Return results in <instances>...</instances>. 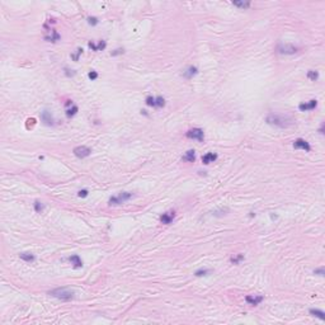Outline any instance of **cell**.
<instances>
[{
  "instance_id": "obj_1",
  "label": "cell",
  "mask_w": 325,
  "mask_h": 325,
  "mask_svg": "<svg viewBox=\"0 0 325 325\" xmlns=\"http://www.w3.org/2000/svg\"><path fill=\"white\" fill-rule=\"evenodd\" d=\"M266 122L271 126L278 127V128H287L293 123V120L290 116H283V114H274L271 113L266 117Z\"/></svg>"
},
{
  "instance_id": "obj_2",
  "label": "cell",
  "mask_w": 325,
  "mask_h": 325,
  "mask_svg": "<svg viewBox=\"0 0 325 325\" xmlns=\"http://www.w3.org/2000/svg\"><path fill=\"white\" fill-rule=\"evenodd\" d=\"M49 295L52 297H56L59 300H62V301H70L74 298V291H70L67 288H55V290H51L49 292Z\"/></svg>"
},
{
  "instance_id": "obj_3",
  "label": "cell",
  "mask_w": 325,
  "mask_h": 325,
  "mask_svg": "<svg viewBox=\"0 0 325 325\" xmlns=\"http://www.w3.org/2000/svg\"><path fill=\"white\" fill-rule=\"evenodd\" d=\"M131 197H132V193H130V192H122V193H120L118 196H116V197H111L109 201H108V203H109V206H118V204H122V203H125L126 201H128Z\"/></svg>"
},
{
  "instance_id": "obj_4",
  "label": "cell",
  "mask_w": 325,
  "mask_h": 325,
  "mask_svg": "<svg viewBox=\"0 0 325 325\" xmlns=\"http://www.w3.org/2000/svg\"><path fill=\"white\" fill-rule=\"evenodd\" d=\"M185 137L191 138V140H197L199 142H203L204 140V132L202 128H192L185 132Z\"/></svg>"
},
{
  "instance_id": "obj_5",
  "label": "cell",
  "mask_w": 325,
  "mask_h": 325,
  "mask_svg": "<svg viewBox=\"0 0 325 325\" xmlns=\"http://www.w3.org/2000/svg\"><path fill=\"white\" fill-rule=\"evenodd\" d=\"M277 51L281 55H293L298 51V49L293 44H280L277 47Z\"/></svg>"
},
{
  "instance_id": "obj_6",
  "label": "cell",
  "mask_w": 325,
  "mask_h": 325,
  "mask_svg": "<svg viewBox=\"0 0 325 325\" xmlns=\"http://www.w3.org/2000/svg\"><path fill=\"white\" fill-rule=\"evenodd\" d=\"M74 155L79 159H84L86 156H89L91 154V150L88 147V146H76L74 150H73Z\"/></svg>"
},
{
  "instance_id": "obj_7",
  "label": "cell",
  "mask_w": 325,
  "mask_h": 325,
  "mask_svg": "<svg viewBox=\"0 0 325 325\" xmlns=\"http://www.w3.org/2000/svg\"><path fill=\"white\" fill-rule=\"evenodd\" d=\"M263 300H264V297L261 296V295H248V296L245 297L246 304L250 305V306H257V305H259Z\"/></svg>"
},
{
  "instance_id": "obj_8",
  "label": "cell",
  "mask_w": 325,
  "mask_h": 325,
  "mask_svg": "<svg viewBox=\"0 0 325 325\" xmlns=\"http://www.w3.org/2000/svg\"><path fill=\"white\" fill-rule=\"evenodd\" d=\"M174 217H175V212H174L173 210L167 211V212H164V214H162V215L160 216V222H161V224H164V225H169V224L173 222Z\"/></svg>"
},
{
  "instance_id": "obj_9",
  "label": "cell",
  "mask_w": 325,
  "mask_h": 325,
  "mask_svg": "<svg viewBox=\"0 0 325 325\" xmlns=\"http://www.w3.org/2000/svg\"><path fill=\"white\" fill-rule=\"evenodd\" d=\"M293 147L295 149H301V150H305V151H310L311 150V146L307 141H305L304 138H297V140L293 141Z\"/></svg>"
},
{
  "instance_id": "obj_10",
  "label": "cell",
  "mask_w": 325,
  "mask_h": 325,
  "mask_svg": "<svg viewBox=\"0 0 325 325\" xmlns=\"http://www.w3.org/2000/svg\"><path fill=\"white\" fill-rule=\"evenodd\" d=\"M41 120H42V122H43L46 126H54V125H55V120H54V117H52L51 112H49V111H43V112L41 113Z\"/></svg>"
},
{
  "instance_id": "obj_11",
  "label": "cell",
  "mask_w": 325,
  "mask_h": 325,
  "mask_svg": "<svg viewBox=\"0 0 325 325\" xmlns=\"http://www.w3.org/2000/svg\"><path fill=\"white\" fill-rule=\"evenodd\" d=\"M316 106H317V101H316V99H311V101L307 102V103H301V104H298V109H300L301 112L312 111V109L316 108Z\"/></svg>"
},
{
  "instance_id": "obj_12",
  "label": "cell",
  "mask_w": 325,
  "mask_h": 325,
  "mask_svg": "<svg viewBox=\"0 0 325 325\" xmlns=\"http://www.w3.org/2000/svg\"><path fill=\"white\" fill-rule=\"evenodd\" d=\"M88 46H89V49H90L91 51H103V50L106 49V46H107V42H106V41H101L98 44H95L94 42L89 41V42H88Z\"/></svg>"
},
{
  "instance_id": "obj_13",
  "label": "cell",
  "mask_w": 325,
  "mask_h": 325,
  "mask_svg": "<svg viewBox=\"0 0 325 325\" xmlns=\"http://www.w3.org/2000/svg\"><path fill=\"white\" fill-rule=\"evenodd\" d=\"M216 159H217V154L207 152L206 155L202 156V162H203V164H206V165H208V164H211V162H214Z\"/></svg>"
},
{
  "instance_id": "obj_14",
  "label": "cell",
  "mask_w": 325,
  "mask_h": 325,
  "mask_svg": "<svg viewBox=\"0 0 325 325\" xmlns=\"http://www.w3.org/2000/svg\"><path fill=\"white\" fill-rule=\"evenodd\" d=\"M69 262L73 264L74 268H81L83 267V261L80 259V257L78 254H74L71 257H69Z\"/></svg>"
},
{
  "instance_id": "obj_15",
  "label": "cell",
  "mask_w": 325,
  "mask_h": 325,
  "mask_svg": "<svg viewBox=\"0 0 325 325\" xmlns=\"http://www.w3.org/2000/svg\"><path fill=\"white\" fill-rule=\"evenodd\" d=\"M198 74V69L196 67V66H189L187 70L185 71H183V76L184 78H187V79H192L194 75H197Z\"/></svg>"
},
{
  "instance_id": "obj_16",
  "label": "cell",
  "mask_w": 325,
  "mask_h": 325,
  "mask_svg": "<svg viewBox=\"0 0 325 325\" xmlns=\"http://www.w3.org/2000/svg\"><path fill=\"white\" fill-rule=\"evenodd\" d=\"M182 160H184V161H189V162H193V161L196 160V151H194V150H188L187 152H185V154L183 155Z\"/></svg>"
},
{
  "instance_id": "obj_17",
  "label": "cell",
  "mask_w": 325,
  "mask_h": 325,
  "mask_svg": "<svg viewBox=\"0 0 325 325\" xmlns=\"http://www.w3.org/2000/svg\"><path fill=\"white\" fill-rule=\"evenodd\" d=\"M19 258L23 259L24 262H28V263H32V262L36 261V257H34L33 254H31V253H20V254H19Z\"/></svg>"
},
{
  "instance_id": "obj_18",
  "label": "cell",
  "mask_w": 325,
  "mask_h": 325,
  "mask_svg": "<svg viewBox=\"0 0 325 325\" xmlns=\"http://www.w3.org/2000/svg\"><path fill=\"white\" fill-rule=\"evenodd\" d=\"M44 39L49 41V42H56V41L60 39V34L55 29H51V34L50 36H44Z\"/></svg>"
},
{
  "instance_id": "obj_19",
  "label": "cell",
  "mask_w": 325,
  "mask_h": 325,
  "mask_svg": "<svg viewBox=\"0 0 325 325\" xmlns=\"http://www.w3.org/2000/svg\"><path fill=\"white\" fill-rule=\"evenodd\" d=\"M311 315H314V316H316V317H319L320 320H325V312L322 311V310H317V309H310V311H309Z\"/></svg>"
},
{
  "instance_id": "obj_20",
  "label": "cell",
  "mask_w": 325,
  "mask_h": 325,
  "mask_svg": "<svg viewBox=\"0 0 325 325\" xmlns=\"http://www.w3.org/2000/svg\"><path fill=\"white\" fill-rule=\"evenodd\" d=\"M243 261H244L243 254H236V255H234V257L230 258V263H233V264H240Z\"/></svg>"
},
{
  "instance_id": "obj_21",
  "label": "cell",
  "mask_w": 325,
  "mask_h": 325,
  "mask_svg": "<svg viewBox=\"0 0 325 325\" xmlns=\"http://www.w3.org/2000/svg\"><path fill=\"white\" fill-rule=\"evenodd\" d=\"M78 111H79V108L76 107V106H73L71 108H69V109H66V117L67 118H71V117H74V116L78 113Z\"/></svg>"
},
{
  "instance_id": "obj_22",
  "label": "cell",
  "mask_w": 325,
  "mask_h": 325,
  "mask_svg": "<svg viewBox=\"0 0 325 325\" xmlns=\"http://www.w3.org/2000/svg\"><path fill=\"white\" fill-rule=\"evenodd\" d=\"M33 207H34V211H36L37 214H41V212L43 211V208H44V204H43L42 202H39V201H34Z\"/></svg>"
},
{
  "instance_id": "obj_23",
  "label": "cell",
  "mask_w": 325,
  "mask_h": 325,
  "mask_svg": "<svg viewBox=\"0 0 325 325\" xmlns=\"http://www.w3.org/2000/svg\"><path fill=\"white\" fill-rule=\"evenodd\" d=\"M233 5L238 7V8H241V9H246L250 7V3L249 2H233Z\"/></svg>"
},
{
  "instance_id": "obj_24",
  "label": "cell",
  "mask_w": 325,
  "mask_h": 325,
  "mask_svg": "<svg viewBox=\"0 0 325 325\" xmlns=\"http://www.w3.org/2000/svg\"><path fill=\"white\" fill-rule=\"evenodd\" d=\"M307 78H309L310 80H312V81H316V80L319 79V73L315 71V70H309V71H307Z\"/></svg>"
},
{
  "instance_id": "obj_25",
  "label": "cell",
  "mask_w": 325,
  "mask_h": 325,
  "mask_svg": "<svg viewBox=\"0 0 325 325\" xmlns=\"http://www.w3.org/2000/svg\"><path fill=\"white\" fill-rule=\"evenodd\" d=\"M211 269H198V271H196L194 272V274L197 276V277H202V276H208V274H211Z\"/></svg>"
},
{
  "instance_id": "obj_26",
  "label": "cell",
  "mask_w": 325,
  "mask_h": 325,
  "mask_svg": "<svg viewBox=\"0 0 325 325\" xmlns=\"http://www.w3.org/2000/svg\"><path fill=\"white\" fill-rule=\"evenodd\" d=\"M165 106V99L162 98V97H156L155 98V107H157V108H161V107H164Z\"/></svg>"
},
{
  "instance_id": "obj_27",
  "label": "cell",
  "mask_w": 325,
  "mask_h": 325,
  "mask_svg": "<svg viewBox=\"0 0 325 325\" xmlns=\"http://www.w3.org/2000/svg\"><path fill=\"white\" fill-rule=\"evenodd\" d=\"M145 102H146V104H147L149 107H155V98H154V97H151V95L146 97Z\"/></svg>"
},
{
  "instance_id": "obj_28",
  "label": "cell",
  "mask_w": 325,
  "mask_h": 325,
  "mask_svg": "<svg viewBox=\"0 0 325 325\" xmlns=\"http://www.w3.org/2000/svg\"><path fill=\"white\" fill-rule=\"evenodd\" d=\"M88 23L90 26H97L98 23H99V20H98V18H95V17H89L88 18Z\"/></svg>"
},
{
  "instance_id": "obj_29",
  "label": "cell",
  "mask_w": 325,
  "mask_h": 325,
  "mask_svg": "<svg viewBox=\"0 0 325 325\" xmlns=\"http://www.w3.org/2000/svg\"><path fill=\"white\" fill-rule=\"evenodd\" d=\"M83 54V49H78L76 50V54H73L71 55V59L74 60V61H79V56Z\"/></svg>"
},
{
  "instance_id": "obj_30",
  "label": "cell",
  "mask_w": 325,
  "mask_h": 325,
  "mask_svg": "<svg viewBox=\"0 0 325 325\" xmlns=\"http://www.w3.org/2000/svg\"><path fill=\"white\" fill-rule=\"evenodd\" d=\"M88 78H89L90 80H97V79H98V73L94 71V70H91V71H89Z\"/></svg>"
},
{
  "instance_id": "obj_31",
  "label": "cell",
  "mask_w": 325,
  "mask_h": 325,
  "mask_svg": "<svg viewBox=\"0 0 325 325\" xmlns=\"http://www.w3.org/2000/svg\"><path fill=\"white\" fill-rule=\"evenodd\" d=\"M122 54H125V50H123V49H117V50H114V51L111 52L112 56H117V55H122Z\"/></svg>"
},
{
  "instance_id": "obj_32",
  "label": "cell",
  "mask_w": 325,
  "mask_h": 325,
  "mask_svg": "<svg viewBox=\"0 0 325 325\" xmlns=\"http://www.w3.org/2000/svg\"><path fill=\"white\" fill-rule=\"evenodd\" d=\"M36 125V120L34 118H28L27 120V128H31V127H33Z\"/></svg>"
},
{
  "instance_id": "obj_33",
  "label": "cell",
  "mask_w": 325,
  "mask_h": 325,
  "mask_svg": "<svg viewBox=\"0 0 325 325\" xmlns=\"http://www.w3.org/2000/svg\"><path fill=\"white\" fill-rule=\"evenodd\" d=\"M65 75L69 76V78H70V76H74V75H75V71H74V70H69L67 67H65Z\"/></svg>"
},
{
  "instance_id": "obj_34",
  "label": "cell",
  "mask_w": 325,
  "mask_h": 325,
  "mask_svg": "<svg viewBox=\"0 0 325 325\" xmlns=\"http://www.w3.org/2000/svg\"><path fill=\"white\" fill-rule=\"evenodd\" d=\"M78 196L80 197V198H85L86 196H88V191L86 189H83V191H79V193H78Z\"/></svg>"
},
{
  "instance_id": "obj_35",
  "label": "cell",
  "mask_w": 325,
  "mask_h": 325,
  "mask_svg": "<svg viewBox=\"0 0 325 325\" xmlns=\"http://www.w3.org/2000/svg\"><path fill=\"white\" fill-rule=\"evenodd\" d=\"M314 274L324 276V274H325V272H324V268H319V269H315V271H314Z\"/></svg>"
},
{
  "instance_id": "obj_36",
  "label": "cell",
  "mask_w": 325,
  "mask_h": 325,
  "mask_svg": "<svg viewBox=\"0 0 325 325\" xmlns=\"http://www.w3.org/2000/svg\"><path fill=\"white\" fill-rule=\"evenodd\" d=\"M319 132H320V133H321V135H322V133H324V125H321V127H320V128H319Z\"/></svg>"
}]
</instances>
